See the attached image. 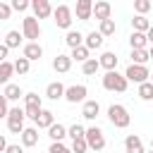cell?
<instances>
[{
  "label": "cell",
  "mask_w": 153,
  "mask_h": 153,
  "mask_svg": "<svg viewBox=\"0 0 153 153\" xmlns=\"http://www.w3.org/2000/svg\"><path fill=\"white\" fill-rule=\"evenodd\" d=\"M14 74V62H0V84H10V76Z\"/></svg>",
  "instance_id": "24"
},
{
  "label": "cell",
  "mask_w": 153,
  "mask_h": 153,
  "mask_svg": "<svg viewBox=\"0 0 153 153\" xmlns=\"http://www.w3.org/2000/svg\"><path fill=\"white\" fill-rule=\"evenodd\" d=\"M124 153H146L143 151V143H141V139L136 134H129L124 139Z\"/></svg>",
  "instance_id": "13"
},
{
  "label": "cell",
  "mask_w": 153,
  "mask_h": 153,
  "mask_svg": "<svg viewBox=\"0 0 153 153\" xmlns=\"http://www.w3.org/2000/svg\"><path fill=\"white\" fill-rule=\"evenodd\" d=\"M48 136H50L53 141H62V139L67 136V129H65L62 124H53V127L48 129Z\"/></svg>",
  "instance_id": "31"
},
{
  "label": "cell",
  "mask_w": 153,
  "mask_h": 153,
  "mask_svg": "<svg viewBox=\"0 0 153 153\" xmlns=\"http://www.w3.org/2000/svg\"><path fill=\"white\" fill-rule=\"evenodd\" d=\"M24 57H26L29 62L41 60V57H43V48H41L38 43H26V45H24Z\"/></svg>",
  "instance_id": "16"
},
{
  "label": "cell",
  "mask_w": 153,
  "mask_h": 153,
  "mask_svg": "<svg viewBox=\"0 0 153 153\" xmlns=\"http://www.w3.org/2000/svg\"><path fill=\"white\" fill-rule=\"evenodd\" d=\"M98 69H100V62H98L96 57H88V60L81 65V72H84V74H88V76H91V74H96Z\"/></svg>",
  "instance_id": "30"
},
{
  "label": "cell",
  "mask_w": 153,
  "mask_h": 153,
  "mask_svg": "<svg viewBox=\"0 0 153 153\" xmlns=\"http://www.w3.org/2000/svg\"><path fill=\"white\" fill-rule=\"evenodd\" d=\"M67 136H72V141H76V139H86V129H84L81 124H72V127L67 129Z\"/></svg>",
  "instance_id": "34"
},
{
  "label": "cell",
  "mask_w": 153,
  "mask_h": 153,
  "mask_svg": "<svg viewBox=\"0 0 153 153\" xmlns=\"http://www.w3.org/2000/svg\"><path fill=\"white\" fill-rule=\"evenodd\" d=\"M117 31V26H115V19L110 17V19H105V22H100V26H98V33L105 38V36H112Z\"/></svg>",
  "instance_id": "27"
},
{
  "label": "cell",
  "mask_w": 153,
  "mask_h": 153,
  "mask_svg": "<svg viewBox=\"0 0 153 153\" xmlns=\"http://www.w3.org/2000/svg\"><path fill=\"white\" fill-rule=\"evenodd\" d=\"M153 7V2L151 0H134V10H136V14H141V17H146V12Z\"/></svg>",
  "instance_id": "36"
},
{
  "label": "cell",
  "mask_w": 153,
  "mask_h": 153,
  "mask_svg": "<svg viewBox=\"0 0 153 153\" xmlns=\"http://www.w3.org/2000/svg\"><path fill=\"white\" fill-rule=\"evenodd\" d=\"M24 110L22 108H10V115H7V129L12 134H22L26 127H24Z\"/></svg>",
  "instance_id": "6"
},
{
  "label": "cell",
  "mask_w": 153,
  "mask_h": 153,
  "mask_svg": "<svg viewBox=\"0 0 153 153\" xmlns=\"http://www.w3.org/2000/svg\"><path fill=\"white\" fill-rule=\"evenodd\" d=\"M86 143H88V151H93V153L103 151V148H105L103 129H98V127H88V129H86Z\"/></svg>",
  "instance_id": "7"
},
{
  "label": "cell",
  "mask_w": 153,
  "mask_h": 153,
  "mask_svg": "<svg viewBox=\"0 0 153 153\" xmlns=\"http://www.w3.org/2000/svg\"><path fill=\"white\" fill-rule=\"evenodd\" d=\"M148 60V50H131V65H146Z\"/></svg>",
  "instance_id": "33"
},
{
  "label": "cell",
  "mask_w": 153,
  "mask_h": 153,
  "mask_svg": "<svg viewBox=\"0 0 153 153\" xmlns=\"http://www.w3.org/2000/svg\"><path fill=\"white\" fill-rule=\"evenodd\" d=\"M74 12H76V19L88 22V19L93 17V2H91V0H79L76 7H74Z\"/></svg>",
  "instance_id": "11"
},
{
  "label": "cell",
  "mask_w": 153,
  "mask_h": 153,
  "mask_svg": "<svg viewBox=\"0 0 153 153\" xmlns=\"http://www.w3.org/2000/svg\"><path fill=\"white\" fill-rule=\"evenodd\" d=\"M7 146H10V143H7V139L0 134V153H5V151H7Z\"/></svg>",
  "instance_id": "44"
},
{
  "label": "cell",
  "mask_w": 153,
  "mask_h": 153,
  "mask_svg": "<svg viewBox=\"0 0 153 153\" xmlns=\"http://www.w3.org/2000/svg\"><path fill=\"white\" fill-rule=\"evenodd\" d=\"M98 112H100V105H98V100H84L81 115H84L86 120H96V117H98Z\"/></svg>",
  "instance_id": "17"
},
{
  "label": "cell",
  "mask_w": 153,
  "mask_h": 153,
  "mask_svg": "<svg viewBox=\"0 0 153 153\" xmlns=\"http://www.w3.org/2000/svg\"><path fill=\"white\" fill-rule=\"evenodd\" d=\"M29 7H31V2H26V0H12V10H17V12H24Z\"/></svg>",
  "instance_id": "40"
},
{
  "label": "cell",
  "mask_w": 153,
  "mask_h": 153,
  "mask_svg": "<svg viewBox=\"0 0 153 153\" xmlns=\"http://www.w3.org/2000/svg\"><path fill=\"white\" fill-rule=\"evenodd\" d=\"M65 86L60 84V81H53V84H48L45 86V96L50 98V100H60V98H65Z\"/></svg>",
  "instance_id": "14"
},
{
  "label": "cell",
  "mask_w": 153,
  "mask_h": 153,
  "mask_svg": "<svg viewBox=\"0 0 153 153\" xmlns=\"http://www.w3.org/2000/svg\"><path fill=\"white\" fill-rule=\"evenodd\" d=\"M10 14H12V5L0 2V19H10Z\"/></svg>",
  "instance_id": "41"
},
{
  "label": "cell",
  "mask_w": 153,
  "mask_h": 153,
  "mask_svg": "<svg viewBox=\"0 0 153 153\" xmlns=\"http://www.w3.org/2000/svg\"><path fill=\"white\" fill-rule=\"evenodd\" d=\"M2 96H5L7 100H19L24 93H22L19 84H7V86H5V91H2Z\"/></svg>",
  "instance_id": "26"
},
{
  "label": "cell",
  "mask_w": 153,
  "mask_h": 153,
  "mask_svg": "<svg viewBox=\"0 0 153 153\" xmlns=\"http://www.w3.org/2000/svg\"><path fill=\"white\" fill-rule=\"evenodd\" d=\"M41 110H43V105H41V96L38 93H24V115L29 117V120H38V115H41Z\"/></svg>",
  "instance_id": "3"
},
{
  "label": "cell",
  "mask_w": 153,
  "mask_h": 153,
  "mask_svg": "<svg viewBox=\"0 0 153 153\" xmlns=\"http://www.w3.org/2000/svg\"><path fill=\"white\" fill-rule=\"evenodd\" d=\"M22 33L19 31H7V36H5V45L7 48H19V43H22Z\"/></svg>",
  "instance_id": "28"
},
{
  "label": "cell",
  "mask_w": 153,
  "mask_h": 153,
  "mask_svg": "<svg viewBox=\"0 0 153 153\" xmlns=\"http://www.w3.org/2000/svg\"><path fill=\"white\" fill-rule=\"evenodd\" d=\"M131 26H134V31H139V33H148L151 22H148L146 17H141V14H136V17L131 19Z\"/></svg>",
  "instance_id": "25"
},
{
  "label": "cell",
  "mask_w": 153,
  "mask_h": 153,
  "mask_svg": "<svg viewBox=\"0 0 153 153\" xmlns=\"http://www.w3.org/2000/svg\"><path fill=\"white\" fill-rule=\"evenodd\" d=\"M88 153H93V151H88Z\"/></svg>",
  "instance_id": "49"
},
{
  "label": "cell",
  "mask_w": 153,
  "mask_h": 153,
  "mask_svg": "<svg viewBox=\"0 0 153 153\" xmlns=\"http://www.w3.org/2000/svg\"><path fill=\"white\" fill-rule=\"evenodd\" d=\"M146 38H148V43L153 45V24H151V29H148V33H146Z\"/></svg>",
  "instance_id": "45"
},
{
  "label": "cell",
  "mask_w": 153,
  "mask_h": 153,
  "mask_svg": "<svg viewBox=\"0 0 153 153\" xmlns=\"http://www.w3.org/2000/svg\"><path fill=\"white\" fill-rule=\"evenodd\" d=\"M103 41H105V38H103L98 31H91V33H86V36H84V45H86L88 50H96V48H100V45H103Z\"/></svg>",
  "instance_id": "19"
},
{
  "label": "cell",
  "mask_w": 153,
  "mask_h": 153,
  "mask_svg": "<svg viewBox=\"0 0 153 153\" xmlns=\"http://www.w3.org/2000/svg\"><path fill=\"white\" fill-rule=\"evenodd\" d=\"M31 10H33V17H36V19H48L55 7H53L48 0H33V2H31Z\"/></svg>",
  "instance_id": "10"
},
{
  "label": "cell",
  "mask_w": 153,
  "mask_h": 153,
  "mask_svg": "<svg viewBox=\"0 0 153 153\" xmlns=\"http://www.w3.org/2000/svg\"><path fill=\"white\" fill-rule=\"evenodd\" d=\"M5 153H24V148H22V146H17V143H10Z\"/></svg>",
  "instance_id": "43"
},
{
  "label": "cell",
  "mask_w": 153,
  "mask_h": 153,
  "mask_svg": "<svg viewBox=\"0 0 153 153\" xmlns=\"http://www.w3.org/2000/svg\"><path fill=\"white\" fill-rule=\"evenodd\" d=\"M139 98L141 100H153V84L151 81H146V84L139 86Z\"/></svg>",
  "instance_id": "35"
},
{
  "label": "cell",
  "mask_w": 153,
  "mask_h": 153,
  "mask_svg": "<svg viewBox=\"0 0 153 153\" xmlns=\"http://www.w3.org/2000/svg\"><path fill=\"white\" fill-rule=\"evenodd\" d=\"M36 143H38V129H36V127H26V129L22 131V146L31 148V146H36Z\"/></svg>",
  "instance_id": "15"
},
{
  "label": "cell",
  "mask_w": 153,
  "mask_h": 153,
  "mask_svg": "<svg viewBox=\"0 0 153 153\" xmlns=\"http://www.w3.org/2000/svg\"><path fill=\"white\" fill-rule=\"evenodd\" d=\"M88 53H91V50H88V48H86V45H79V48H74V50H72V55H69V57H72V60H76V62H81V65H84V62H86V60H88Z\"/></svg>",
  "instance_id": "29"
},
{
  "label": "cell",
  "mask_w": 153,
  "mask_h": 153,
  "mask_svg": "<svg viewBox=\"0 0 153 153\" xmlns=\"http://www.w3.org/2000/svg\"><path fill=\"white\" fill-rule=\"evenodd\" d=\"M151 153H153V151H151Z\"/></svg>",
  "instance_id": "50"
},
{
  "label": "cell",
  "mask_w": 153,
  "mask_h": 153,
  "mask_svg": "<svg viewBox=\"0 0 153 153\" xmlns=\"http://www.w3.org/2000/svg\"><path fill=\"white\" fill-rule=\"evenodd\" d=\"M7 53H10V48L5 43H0V62H7Z\"/></svg>",
  "instance_id": "42"
},
{
  "label": "cell",
  "mask_w": 153,
  "mask_h": 153,
  "mask_svg": "<svg viewBox=\"0 0 153 153\" xmlns=\"http://www.w3.org/2000/svg\"><path fill=\"white\" fill-rule=\"evenodd\" d=\"M151 151H153V139H151Z\"/></svg>",
  "instance_id": "47"
},
{
  "label": "cell",
  "mask_w": 153,
  "mask_h": 153,
  "mask_svg": "<svg viewBox=\"0 0 153 153\" xmlns=\"http://www.w3.org/2000/svg\"><path fill=\"white\" fill-rule=\"evenodd\" d=\"M69 67H72V57L69 55H55V60H53V69L55 72H69Z\"/></svg>",
  "instance_id": "21"
},
{
  "label": "cell",
  "mask_w": 153,
  "mask_h": 153,
  "mask_svg": "<svg viewBox=\"0 0 153 153\" xmlns=\"http://www.w3.org/2000/svg\"><path fill=\"white\" fill-rule=\"evenodd\" d=\"M22 36L29 38V43H38V38H41V24H38L36 17H24V22H22Z\"/></svg>",
  "instance_id": "4"
},
{
  "label": "cell",
  "mask_w": 153,
  "mask_h": 153,
  "mask_svg": "<svg viewBox=\"0 0 153 153\" xmlns=\"http://www.w3.org/2000/svg\"><path fill=\"white\" fill-rule=\"evenodd\" d=\"M7 115H10V100L0 93V120H2V117L7 120Z\"/></svg>",
  "instance_id": "39"
},
{
  "label": "cell",
  "mask_w": 153,
  "mask_h": 153,
  "mask_svg": "<svg viewBox=\"0 0 153 153\" xmlns=\"http://www.w3.org/2000/svg\"><path fill=\"white\" fill-rule=\"evenodd\" d=\"M65 43L74 50V48H79V45H84V33L81 31H74V29H69L67 31V36H65Z\"/></svg>",
  "instance_id": "18"
},
{
  "label": "cell",
  "mask_w": 153,
  "mask_h": 153,
  "mask_svg": "<svg viewBox=\"0 0 153 153\" xmlns=\"http://www.w3.org/2000/svg\"><path fill=\"white\" fill-rule=\"evenodd\" d=\"M48 153H72V148H67V146L60 143V141H53L50 148H48Z\"/></svg>",
  "instance_id": "38"
},
{
  "label": "cell",
  "mask_w": 153,
  "mask_h": 153,
  "mask_svg": "<svg viewBox=\"0 0 153 153\" xmlns=\"http://www.w3.org/2000/svg\"><path fill=\"white\" fill-rule=\"evenodd\" d=\"M98 62H100V67H105L108 72H115V69H117V55H115V53H103Z\"/></svg>",
  "instance_id": "23"
},
{
  "label": "cell",
  "mask_w": 153,
  "mask_h": 153,
  "mask_svg": "<svg viewBox=\"0 0 153 153\" xmlns=\"http://www.w3.org/2000/svg\"><path fill=\"white\" fill-rule=\"evenodd\" d=\"M148 81H151V84H153V74H151V79H148Z\"/></svg>",
  "instance_id": "48"
},
{
  "label": "cell",
  "mask_w": 153,
  "mask_h": 153,
  "mask_svg": "<svg viewBox=\"0 0 153 153\" xmlns=\"http://www.w3.org/2000/svg\"><path fill=\"white\" fill-rule=\"evenodd\" d=\"M72 153H88V143H86V139H76V141H72Z\"/></svg>",
  "instance_id": "37"
},
{
  "label": "cell",
  "mask_w": 153,
  "mask_h": 153,
  "mask_svg": "<svg viewBox=\"0 0 153 153\" xmlns=\"http://www.w3.org/2000/svg\"><path fill=\"white\" fill-rule=\"evenodd\" d=\"M53 22H55L60 29H67V31H69V26H72V7H69V5H57V7L53 10Z\"/></svg>",
  "instance_id": "8"
},
{
  "label": "cell",
  "mask_w": 153,
  "mask_h": 153,
  "mask_svg": "<svg viewBox=\"0 0 153 153\" xmlns=\"http://www.w3.org/2000/svg\"><path fill=\"white\" fill-rule=\"evenodd\" d=\"M148 57H151V60H153V45H151V50H148Z\"/></svg>",
  "instance_id": "46"
},
{
  "label": "cell",
  "mask_w": 153,
  "mask_h": 153,
  "mask_svg": "<svg viewBox=\"0 0 153 153\" xmlns=\"http://www.w3.org/2000/svg\"><path fill=\"white\" fill-rule=\"evenodd\" d=\"M124 76H127V81H134V84H146L148 81V76H151V72H148V67L146 65H129L127 67V72H124Z\"/></svg>",
  "instance_id": "5"
},
{
  "label": "cell",
  "mask_w": 153,
  "mask_h": 153,
  "mask_svg": "<svg viewBox=\"0 0 153 153\" xmlns=\"http://www.w3.org/2000/svg\"><path fill=\"white\" fill-rule=\"evenodd\" d=\"M129 43H131V50H146V45H148V38H146V33H139V31H134V33L129 36Z\"/></svg>",
  "instance_id": "20"
},
{
  "label": "cell",
  "mask_w": 153,
  "mask_h": 153,
  "mask_svg": "<svg viewBox=\"0 0 153 153\" xmlns=\"http://www.w3.org/2000/svg\"><path fill=\"white\" fill-rule=\"evenodd\" d=\"M53 124H55L53 112H50V110H41V115H38V120H36V127H38V129H50Z\"/></svg>",
  "instance_id": "22"
},
{
  "label": "cell",
  "mask_w": 153,
  "mask_h": 153,
  "mask_svg": "<svg viewBox=\"0 0 153 153\" xmlns=\"http://www.w3.org/2000/svg\"><path fill=\"white\" fill-rule=\"evenodd\" d=\"M127 86H129V81H127V76H124V74H120L117 69H115V72H105V76H103V88H105V91L124 93V91H127Z\"/></svg>",
  "instance_id": "2"
},
{
  "label": "cell",
  "mask_w": 153,
  "mask_h": 153,
  "mask_svg": "<svg viewBox=\"0 0 153 153\" xmlns=\"http://www.w3.org/2000/svg\"><path fill=\"white\" fill-rule=\"evenodd\" d=\"M29 69H31V62H29L24 55L14 60V72H17V74H29Z\"/></svg>",
  "instance_id": "32"
},
{
  "label": "cell",
  "mask_w": 153,
  "mask_h": 153,
  "mask_svg": "<svg viewBox=\"0 0 153 153\" xmlns=\"http://www.w3.org/2000/svg\"><path fill=\"white\" fill-rule=\"evenodd\" d=\"M108 120H110L112 127H117V129H127L129 122H131L129 110H127L124 105H120V103H112V105L108 108Z\"/></svg>",
  "instance_id": "1"
},
{
  "label": "cell",
  "mask_w": 153,
  "mask_h": 153,
  "mask_svg": "<svg viewBox=\"0 0 153 153\" xmlns=\"http://www.w3.org/2000/svg\"><path fill=\"white\" fill-rule=\"evenodd\" d=\"M86 86L84 84H74V86H67V91H65V100H69V103H84L86 100Z\"/></svg>",
  "instance_id": "9"
},
{
  "label": "cell",
  "mask_w": 153,
  "mask_h": 153,
  "mask_svg": "<svg viewBox=\"0 0 153 153\" xmlns=\"http://www.w3.org/2000/svg\"><path fill=\"white\" fill-rule=\"evenodd\" d=\"M110 12H112V5H110V2H105V0H98V2H93V17H96L98 22H105V19H110Z\"/></svg>",
  "instance_id": "12"
}]
</instances>
